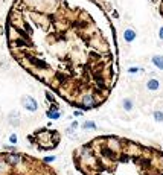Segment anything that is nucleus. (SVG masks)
Here are the masks:
<instances>
[{
    "label": "nucleus",
    "instance_id": "2eb2a0df",
    "mask_svg": "<svg viewBox=\"0 0 163 175\" xmlns=\"http://www.w3.org/2000/svg\"><path fill=\"white\" fill-rule=\"evenodd\" d=\"M160 38H163V28L160 29Z\"/></svg>",
    "mask_w": 163,
    "mask_h": 175
},
{
    "label": "nucleus",
    "instance_id": "9b49d317",
    "mask_svg": "<svg viewBox=\"0 0 163 175\" xmlns=\"http://www.w3.org/2000/svg\"><path fill=\"white\" fill-rule=\"evenodd\" d=\"M83 128L84 129H94V128H96V125H94L93 122H90V120H87V122H84Z\"/></svg>",
    "mask_w": 163,
    "mask_h": 175
},
{
    "label": "nucleus",
    "instance_id": "7ed1b4c3",
    "mask_svg": "<svg viewBox=\"0 0 163 175\" xmlns=\"http://www.w3.org/2000/svg\"><path fill=\"white\" fill-rule=\"evenodd\" d=\"M0 175H60L44 158L23 152H0Z\"/></svg>",
    "mask_w": 163,
    "mask_h": 175
},
{
    "label": "nucleus",
    "instance_id": "6e6552de",
    "mask_svg": "<svg viewBox=\"0 0 163 175\" xmlns=\"http://www.w3.org/2000/svg\"><path fill=\"white\" fill-rule=\"evenodd\" d=\"M133 107H134V102H133L131 98H124L122 99V108H124L125 111H131Z\"/></svg>",
    "mask_w": 163,
    "mask_h": 175
},
{
    "label": "nucleus",
    "instance_id": "20e7f679",
    "mask_svg": "<svg viewBox=\"0 0 163 175\" xmlns=\"http://www.w3.org/2000/svg\"><path fill=\"white\" fill-rule=\"evenodd\" d=\"M28 140L34 142L38 149H43V151H49V149H55L58 146L61 136L60 132L55 129H38L37 132H34L32 136H28Z\"/></svg>",
    "mask_w": 163,
    "mask_h": 175
},
{
    "label": "nucleus",
    "instance_id": "f03ea898",
    "mask_svg": "<svg viewBox=\"0 0 163 175\" xmlns=\"http://www.w3.org/2000/svg\"><path fill=\"white\" fill-rule=\"evenodd\" d=\"M81 175H163V151L122 136H98L73 151Z\"/></svg>",
    "mask_w": 163,
    "mask_h": 175
},
{
    "label": "nucleus",
    "instance_id": "1a4fd4ad",
    "mask_svg": "<svg viewBox=\"0 0 163 175\" xmlns=\"http://www.w3.org/2000/svg\"><path fill=\"white\" fill-rule=\"evenodd\" d=\"M146 87H148V90L156 91V90H159V88H160V82H159L157 79H149L148 82H146Z\"/></svg>",
    "mask_w": 163,
    "mask_h": 175
},
{
    "label": "nucleus",
    "instance_id": "0eeeda50",
    "mask_svg": "<svg viewBox=\"0 0 163 175\" xmlns=\"http://www.w3.org/2000/svg\"><path fill=\"white\" fill-rule=\"evenodd\" d=\"M8 120H9V124L12 125V126H18L20 125V113L18 111H11L9 113V116H8Z\"/></svg>",
    "mask_w": 163,
    "mask_h": 175
},
{
    "label": "nucleus",
    "instance_id": "f8f14e48",
    "mask_svg": "<svg viewBox=\"0 0 163 175\" xmlns=\"http://www.w3.org/2000/svg\"><path fill=\"white\" fill-rule=\"evenodd\" d=\"M154 117H156V120H157V122H162V120H163V113H160V111H156V113H154Z\"/></svg>",
    "mask_w": 163,
    "mask_h": 175
},
{
    "label": "nucleus",
    "instance_id": "4468645a",
    "mask_svg": "<svg viewBox=\"0 0 163 175\" xmlns=\"http://www.w3.org/2000/svg\"><path fill=\"white\" fill-rule=\"evenodd\" d=\"M159 11H160V15L163 17V0L160 2V6H159Z\"/></svg>",
    "mask_w": 163,
    "mask_h": 175
},
{
    "label": "nucleus",
    "instance_id": "ddd939ff",
    "mask_svg": "<svg viewBox=\"0 0 163 175\" xmlns=\"http://www.w3.org/2000/svg\"><path fill=\"white\" fill-rule=\"evenodd\" d=\"M9 140H11L12 143H15V142H17V136H15V134H12V136L9 137Z\"/></svg>",
    "mask_w": 163,
    "mask_h": 175
},
{
    "label": "nucleus",
    "instance_id": "423d86ee",
    "mask_svg": "<svg viewBox=\"0 0 163 175\" xmlns=\"http://www.w3.org/2000/svg\"><path fill=\"white\" fill-rule=\"evenodd\" d=\"M136 37H137V34H136V31L133 28H127L124 31V40H125L127 43H133L134 40H136Z\"/></svg>",
    "mask_w": 163,
    "mask_h": 175
},
{
    "label": "nucleus",
    "instance_id": "9d476101",
    "mask_svg": "<svg viewBox=\"0 0 163 175\" xmlns=\"http://www.w3.org/2000/svg\"><path fill=\"white\" fill-rule=\"evenodd\" d=\"M153 62L159 67L160 70H163V57H160V55H156V57H153Z\"/></svg>",
    "mask_w": 163,
    "mask_h": 175
},
{
    "label": "nucleus",
    "instance_id": "39448f33",
    "mask_svg": "<svg viewBox=\"0 0 163 175\" xmlns=\"http://www.w3.org/2000/svg\"><path fill=\"white\" fill-rule=\"evenodd\" d=\"M21 105H23L28 111H31V113H35V111L38 110V104H37V101H35L32 96H29V95H26V96L21 98Z\"/></svg>",
    "mask_w": 163,
    "mask_h": 175
},
{
    "label": "nucleus",
    "instance_id": "f257e3e1",
    "mask_svg": "<svg viewBox=\"0 0 163 175\" xmlns=\"http://www.w3.org/2000/svg\"><path fill=\"white\" fill-rule=\"evenodd\" d=\"M6 40L26 72L79 111L105 104L117 82L116 29L93 0H15Z\"/></svg>",
    "mask_w": 163,
    "mask_h": 175
}]
</instances>
